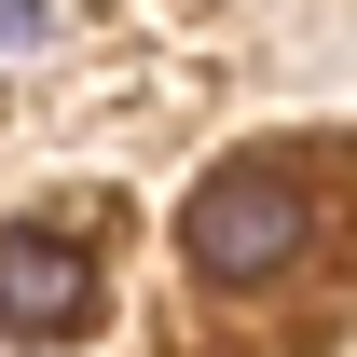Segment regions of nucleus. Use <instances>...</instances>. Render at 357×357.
<instances>
[{
    "label": "nucleus",
    "instance_id": "obj_1",
    "mask_svg": "<svg viewBox=\"0 0 357 357\" xmlns=\"http://www.w3.org/2000/svg\"><path fill=\"white\" fill-rule=\"evenodd\" d=\"M316 248V206L289 165H220L192 206H178V261L206 275V289H261V275H289Z\"/></svg>",
    "mask_w": 357,
    "mask_h": 357
},
{
    "label": "nucleus",
    "instance_id": "obj_3",
    "mask_svg": "<svg viewBox=\"0 0 357 357\" xmlns=\"http://www.w3.org/2000/svg\"><path fill=\"white\" fill-rule=\"evenodd\" d=\"M42 28H55L42 0H0V55H28V42H42Z\"/></svg>",
    "mask_w": 357,
    "mask_h": 357
},
{
    "label": "nucleus",
    "instance_id": "obj_2",
    "mask_svg": "<svg viewBox=\"0 0 357 357\" xmlns=\"http://www.w3.org/2000/svg\"><path fill=\"white\" fill-rule=\"evenodd\" d=\"M96 316V261L69 248V234H0V330H83Z\"/></svg>",
    "mask_w": 357,
    "mask_h": 357
}]
</instances>
